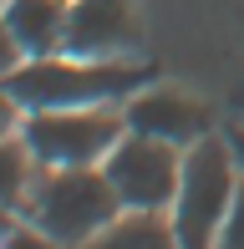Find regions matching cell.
Returning a JSON list of instances; mask_svg holds the SVG:
<instances>
[{
	"label": "cell",
	"instance_id": "obj_8",
	"mask_svg": "<svg viewBox=\"0 0 244 249\" xmlns=\"http://www.w3.org/2000/svg\"><path fill=\"white\" fill-rule=\"evenodd\" d=\"M66 0H5V31L20 41L26 56H51L66 36Z\"/></svg>",
	"mask_w": 244,
	"mask_h": 249
},
{
	"label": "cell",
	"instance_id": "obj_7",
	"mask_svg": "<svg viewBox=\"0 0 244 249\" xmlns=\"http://www.w3.org/2000/svg\"><path fill=\"white\" fill-rule=\"evenodd\" d=\"M127 127L183 148V142H198V138H204V107L188 102V97H178V92H132V102H127Z\"/></svg>",
	"mask_w": 244,
	"mask_h": 249
},
{
	"label": "cell",
	"instance_id": "obj_11",
	"mask_svg": "<svg viewBox=\"0 0 244 249\" xmlns=\"http://www.w3.org/2000/svg\"><path fill=\"white\" fill-rule=\"evenodd\" d=\"M219 239H224L229 249H244V178H239V188H234V203H229V213H224Z\"/></svg>",
	"mask_w": 244,
	"mask_h": 249
},
{
	"label": "cell",
	"instance_id": "obj_2",
	"mask_svg": "<svg viewBox=\"0 0 244 249\" xmlns=\"http://www.w3.org/2000/svg\"><path fill=\"white\" fill-rule=\"evenodd\" d=\"M122 209L107 168L97 173L87 168H51V178L31 194V219L51 244H82L92 234H102V224H112Z\"/></svg>",
	"mask_w": 244,
	"mask_h": 249
},
{
	"label": "cell",
	"instance_id": "obj_6",
	"mask_svg": "<svg viewBox=\"0 0 244 249\" xmlns=\"http://www.w3.org/2000/svg\"><path fill=\"white\" fill-rule=\"evenodd\" d=\"M138 41V20H132L127 0H71L66 16V56H112Z\"/></svg>",
	"mask_w": 244,
	"mask_h": 249
},
{
	"label": "cell",
	"instance_id": "obj_12",
	"mask_svg": "<svg viewBox=\"0 0 244 249\" xmlns=\"http://www.w3.org/2000/svg\"><path fill=\"white\" fill-rule=\"evenodd\" d=\"M229 148H234V153L244 158V132H234V142H229Z\"/></svg>",
	"mask_w": 244,
	"mask_h": 249
},
{
	"label": "cell",
	"instance_id": "obj_10",
	"mask_svg": "<svg viewBox=\"0 0 244 249\" xmlns=\"http://www.w3.org/2000/svg\"><path fill=\"white\" fill-rule=\"evenodd\" d=\"M26 148L31 142L26 138H10L5 148H0V178H5V183H0V198H5V209H16V198H20V188H26Z\"/></svg>",
	"mask_w": 244,
	"mask_h": 249
},
{
	"label": "cell",
	"instance_id": "obj_5",
	"mask_svg": "<svg viewBox=\"0 0 244 249\" xmlns=\"http://www.w3.org/2000/svg\"><path fill=\"white\" fill-rule=\"evenodd\" d=\"M107 178H112L122 209H168L178 198V178H183L178 142L132 132L107 153Z\"/></svg>",
	"mask_w": 244,
	"mask_h": 249
},
{
	"label": "cell",
	"instance_id": "obj_4",
	"mask_svg": "<svg viewBox=\"0 0 244 249\" xmlns=\"http://www.w3.org/2000/svg\"><path fill=\"white\" fill-rule=\"evenodd\" d=\"M122 122L97 107H41L26 117L20 138L31 142V153L46 168H87L122 142Z\"/></svg>",
	"mask_w": 244,
	"mask_h": 249
},
{
	"label": "cell",
	"instance_id": "obj_1",
	"mask_svg": "<svg viewBox=\"0 0 244 249\" xmlns=\"http://www.w3.org/2000/svg\"><path fill=\"white\" fill-rule=\"evenodd\" d=\"M142 82H148V66L31 56L26 66L5 71V102H20L26 112H41V107H102L112 97L142 92Z\"/></svg>",
	"mask_w": 244,
	"mask_h": 249
},
{
	"label": "cell",
	"instance_id": "obj_3",
	"mask_svg": "<svg viewBox=\"0 0 244 249\" xmlns=\"http://www.w3.org/2000/svg\"><path fill=\"white\" fill-rule=\"evenodd\" d=\"M234 148H224L219 138H198L188 142L183 158V178H178V198H173V229H178V244L204 249L219 239L224 229V213L234 203Z\"/></svg>",
	"mask_w": 244,
	"mask_h": 249
},
{
	"label": "cell",
	"instance_id": "obj_9",
	"mask_svg": "<svg viewBox=\"0 0 244 249\" xmlns=\"http://www.w3.org/2000/svg\"><path fill=\"white\" fill-rule=\"evenodd\" d=\"M107 249H168L178 244V229L158 219V209H132L127 219H112L102 229Z\"/></svg>",
	"mask_w": 244,
	"mask_h": 249
}]
</instances>
